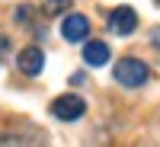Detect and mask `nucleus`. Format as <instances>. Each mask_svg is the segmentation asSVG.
<instances>
[{
    "label": "nucleus",
    "instance_id": "obj_3",
    "mask_svg": "<svg viewBox=\"0 0 160 147\" xmlns=\"http://www.w3.org/2000/svg\"><path fill=\"white\" fill-rule=\"evenodd\" d=\"M16 67L26 74V77H38L45 67V51L38 48V45H29V48H22L19 55H16Z\"/></svg>",
    "mask_w": 160,
    "mask_h": 147
},
{
    "label": "nucleus",
    "instance_id": "obj_1",
    "mask_svg": "<svg viewBox=\"0 0 160 147\" xmlns=\"http://www.w3.org/2000/svg\"><path fill=\"white\" fill-rule=\"evenodd\" d=\"M112 77H115V83H122L125 90H138V86H144L151 80V67L141 58H122L112 67Z\"/></svg>",
    "mask_w": 160,
    "mask_h": 147
},
{
    "label": "nucleus",
    "instance_id": "obj_8",
    "mask_svg": "<svg viewBox=\"0 0 160 147\" xmlns=\"http://www.w3.org/2000/svg\"><path fill=\"white\" fill-rule=\"evenodd\" d=\"M7 51H10V38H7L3 32H0V61L7 58Z\"/></svg>",
    "mask_w": 160,
    "mask_h": 147
},
{
    "label": "nucleus",
    "instance_id": "obj_5",
    "mask_svg": "<svg viewBox=\"0 0 160 147\" xmlns=\"http://www.w3.org/2000/svg\"><path fill=\"white\" fill-rule=\"evenodd\" d=\"M61 35L68 38V42H83L90 35V19L83 13H68L64 22H61Z\"/></svg>",
    "mask_w": 160,
    "mask_h": 147
},
{
    "label": "nucleus",
    "instance_id": "obj_7",
    "mask_svg": "<svg viewBox=\"0 0 160 147\" xmlns=\"http://www.w3.org/2000/svg\"><path fill=\"white\" fill-rule=\"evenodd\" d=\"M74 0H42V13L45 16H61V13L71 10Z\"/></svg>",
    "mask_w": 160,
    "mask_h": 147
},
{
    "label": "nucleus",
    "instance_id": "obj_6",
    "mask_svg": "<svg viewBox=\"0 0 160 147\" xmlns=\"http://www.w3.org/2000/svg\"><path fill=\"white\" fill-rule=\"evenodd\" d=\"M83 64L87 67H102V64H109V45L99 42V38H90L83 45Z\"/></svg>",
    "mask_w": 160,
    "mask_h": 147
},
{
    "label": "nucleus",
    "instance_id": "obj_9",
    "mask_svg": "<svg viewBox=\"0 0 160 147\" xmlns=\"http://www.w3.org/2000/svg\"><path fill=\"white\" fill-rule=\"evenodd\" d=\"M16 19L19 22H29V7H16Z\"/></svg>",
    "mask_w": 160,
    "mask_h": 147
},
{
    "label": "nucleus",
    "instance_id": "obj_2",
    "mask_svg": "<svg viewBox=\"0 0 160 147\" xmlns=\"http://www.w3.org/2000/svg\"><path fill=\"white\" fill-rule=\"evenodd\" d=\"M87 112V102L77 96V93H64L51 102V115L58 118V122H77V118H83Z\"/></svg>",
    "mask_w": 160,
    "mask_h": 147
},
{
    "label": "nucleus",
    "instance_id": "obj_4",
    "mask_svg": "<svg viewBox=\"0 0 160 147\" xmlns=\"http://www.w3.org/2000/svg\"><path fill=\"white\" fill-rule=\"evenodd\" d=\"M109 29L115 35H131L138 29V13L131 10V7H115L109 13Z\"/></svg>",
    "mask_w": 160,
    "mask_h": 147
},
{
    "label": "nucleus",
    "instance_id": "obj_10",
    "mask_svg": "<svg viewBox=\"0 0 160 147\" xmlns=\"http://www.w3.org/2000/svg\"><path fill=\"white\" fill-rule=\"evenodd\" d=\"M157 7H160V0H157Z\"/></svg>",
    "mask_w": 160,
    "mask_h": 147
}]
</instances>
